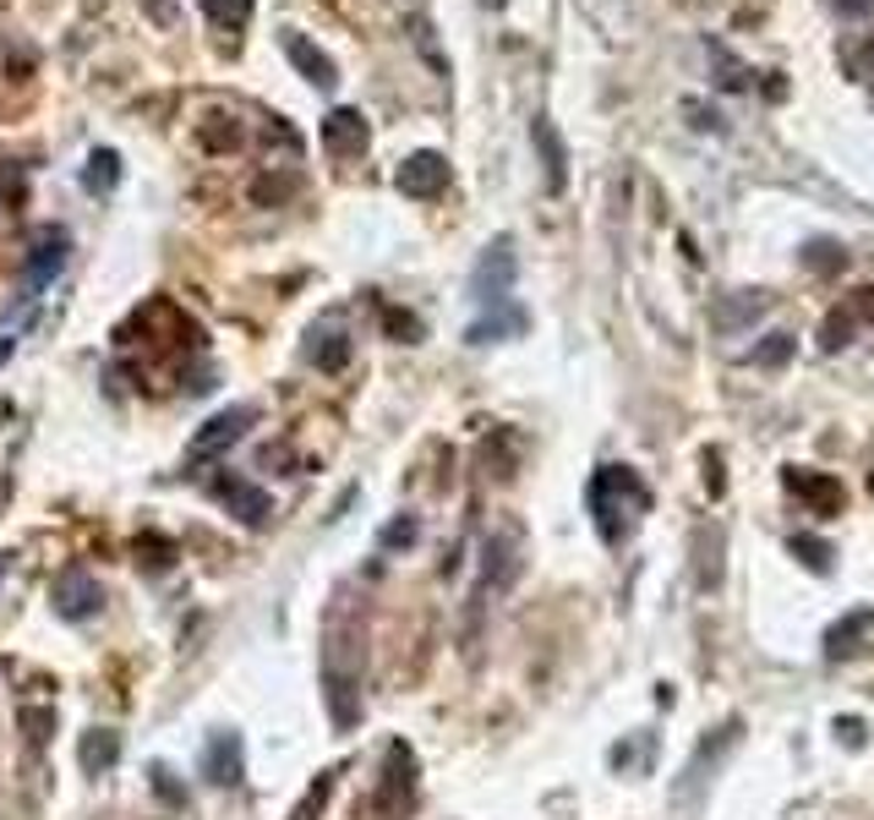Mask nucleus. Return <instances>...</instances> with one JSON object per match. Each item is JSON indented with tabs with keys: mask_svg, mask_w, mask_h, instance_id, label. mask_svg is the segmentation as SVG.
I'll use <instances>...</instances> for the list:
<instances>
[{
	"mask_svg": "<svg viewBox=\"0 0 874 820\" xmlns=\"http://www.w3.org/2000/svg\"><path fill=\"white\" fill-rule=\"evenodd\" d=\"M585 503H590V520H596L601 542L618 547V542L645 520L651 488H645L640 471H629V466H601V471L590 477V488H585Z\"/></svg>",
	"mask_w": 874,
	"mask_h": 820,
	"instance_id": "1",
	"label": "nucleus"
},
{
	"mask_svg": "<svg viewBox=\"0 0 874 820\" xmlns=\"http://www.w3.org/2000/svg\"><path fill=\"white\" fill-rule=\"evenodd\" d=\"M361 662H367L361 635L334 619L328 624V646H323V695H328L334 728H356L361 722Z\"/></svg>",
	"mask_w": 874,
	"mask_h": 820,
	"instance_id": "2",
	"label": "nucleus"
},
{
	"mask_svg": "<svg viewBox=\"0 0 874 820\" xmlns=\"http://www.w3.org/2000/svg\"><path fill=\"white\" fill-rule=\"evenodd\" d=\"M514 274H520L514 241H509V236H492L487 252H481L476 269H470V302L487 307V313H503V307H509V291H514Z\"/></svg>",
	"mask_w": 874,
	"mask_h": 820,
	"instance_id": "3",
	"label": "nucleus"
},
{
	"mask_svg": "<svg viewBox=\"0 0 874 820\" xmlns=\"http://www.w3.org/2000/svg\"><path fill=\"white\" fill-rule=\"evenodd\" d=\"M252 422H258V405H230V411L208 416V422L197 427V438L186 444V460H192V466L219 460L230 444H241V438H247V427H252Z\"/></svg>",
	"mask_w": 874,
	"mask_h": 820,
	"instance_id": "4",
	"label": "nucleus"
},
{
	"mask_svg": "<svg viewBox=\"0 0 874 820\" xmlns=\"http://www.w3.org/2000/svg\"><path fill=\"white\" fill-rule=\"evenodd\" d=\"M411 799H416V755H411V744H389L383 783H378V810L389 820H405Z\"/></svg>",
	"mask_w": 874,
	"mask_h": 820,
	"instance_id": "5",
	"label": "nucleus"
},
{
	"mask_svg": "<svg viewBox=\"0 0 874 820\" xmlns=\"http://www.w3.org/2000/svg\"><path fill=\"white\" fill-rule=\"evenodd\" d=\"M50 602H55V613H61V619L83 624V619H94V613L105 608V591H99V580H94L83 564H72V569H61V575H55Z\"/></svg>",
	"mask_w": 874,
	"mask_h": 820,
	"instance_id": "6",
	"label": "nucleus"
},
{
	"mask_svg": "<svg viewBox=\"0 0 874 820\" xmlns=\"http://www.w3.org/2000/svg\"><path fill=\"white\" fill-rule=\"evenodd\" d=\"M367 143H372V127H367V116H361V110L339 105V110H328V116H323V149H328L334 160H361V154H367Z\"/></svg>",
	"mask_w": 874,
	"mask_h": 820,
	"instance_id": "7",
	"label": "nucleus"
},
{
	"mask_svg": "<svg viewBox=\"0 0 874 820\" xmlns=\"http://www.w3.org/2000/svg\"><path fill=\"white\" fill-rule=\"evenodd\" d=\"M214 498L241 520V525H269V514H274V498L258 488V482H247V477H214Z\"/></svg>",
	"mask_w": 874,
	"mask_h": 820,
	"instance_id": "8",
	"label": "nucleus"
},
{
	"mask_svg": "<svg viewBox=\"0 0 874 820\" xmlns=\"http://www.w3.org/2000/svg\"><path fill=\"white\" fill-rule=\"evenodd\" d=\"M394 186L405 192V197H443L448 192V160L433 154V149H422V154H411V160L400 164V175H394Z\"/></svg>",
	"mask_w": 874,
	"mask_h": 820,
	"instance_id": "9",
	"label": "nucleus"
},
{
	"mask_svg": "<svg viewBox=\"0 0 874 820\" xmlns=\"http://www.w3.org/2000/svg\"><path fill=\"white\" fill-rule=\"evenodd\" d=\"M285 55H291V66L312 83V88H334V83H339V66H334L306 33H295V28L285 33Z\"/></svg>",
	"mask_w": 874,
	"mask_h": 820,
	"instance_id": "10",
	"label": "nucleus"
},
{
	"mask_svg": "<svg viewBox=\"0 0 874 820\" xmlns=\"http://www.w3.org/2000/svg\"><path fill=\"white\" fill-rule=\"evenodd\" d=\"M66 230H44L39 241H33V252H28V291H44L61 269H66Z\"/></svg>",
	"mask_w": 874,
	"mask_h": 820,
	"instance_id": "11",
	"label": "nucleus"
},
{
	"mask_svg": "<svg viewBox=\"0 0 874 820\" xmlns=\"http://www.w3.org/2000/svg\"><path fill=\"white\" fill-rule=\"evenodd\" d=\"M481 580H487V591H503V586L520 580V536H514V531H498V536L487 542Z\"/></svg>",
	"mask_w": 874,
	"mask_h": 820,
	"instance_id": "12",
	"label": "nucleus"
},
{
	"mask_svg": "<svg viewBox=\"0 0 874 820\" xmlns=\"http://www.w3.org/2000/svg\"><path fill=\"white\" fill-rule=\"evenodd\" d=\"M787 488L798 492L820 520H831V514H842V503H848V492H842V482H831V477H809V471H787Z\"/></svg>",
	"mask_w": 874,
	"mask_h": 820,
	"instance_id": "13",
	"label": "nucleus"
},
{
	"mask_svg": "<svg viewBox=\"0 0 874 820\" xmlns=\"http://www.w3.org/2000/svg\"><path fill=\"white\" fill-rule=\"evenodd\" d=\"M306 361L317 367V372H339L345 361H350V334L339 324H323L312 328V345H306Z\"/></svg>",
	"mask_w": 874,
	"mask_h": 820,
	"instance_id": "14",
	"label": "nucleus"
},
{
	"mask_svg": "<svg viewBox=\"0 0 874 820\" xmlns=\"http://www.w3.org/2000/svg\"><path fill=\"white\" fill-rule=\"evenodd\" d=\"M870 624H874L870 608H853V613H842V619H837V624L826 630V656H831V662L853 656V652H859V641L870 635Z\"/></svg>",
	"mask_w": 874,
	"mask_h": 820,
	"instance_id": "15",
	"label": "nucleus"
},
{
	"mask_svg": "<svg viewBox=\"0 0 874 820\" xmlns=\"http://www.w3.org/2000/svg\"><path fill=\"white\" fill-rule=\"evenodd\" d=\"M536 149H542V164H547V192H564L569 186V149H564L553 121H536Z\"/></svg>",
	"mask_w": 874,
	"mask_h": 820,
	"instance_id": "16",
	"label": "nucleus"
},
{
	"mask_svg": "<svg viewBox=\"0 0 874 820\" xmlns=\"http://www.w3.org/2000/svg\"><path fill=\"white\" fill-rule=\"evenodd\" d=\"M77 761H83V772H88V777L110 772V766L121 761V733H110V728H94V733H83V750H77Z\"/></svg>",
	"mask_w": 874,
	"mask_h": 820,
	"instance_id": "17",
	"label": "nucleus"
},
{
	"mask_svg": "<svg viewBox=\"0 0 874 820\" xmlns=\"http://www.w3.org/2000/svg\"><path fill=\"white\" fill-rule=\"evenodd\" d=\"M208 777H214V783H241V744H236L230 733H219V739L208 744Z\"/></svg>",
	"mask_w": 874,
	"mask_h": 820,
	"instance_id": "18",
	"label": "nucleus"
},
{
	"mask_svg": "<svg viewBox=\"0 0 874 820\" xmlns=\"http://www.w3.org/2000/svg\"><path fill=\"white\" fill-rule=\"evenodd\" d=\"M116 181H121V154L116 149H94L88 170H83V186L88 192H116Z\"/></svg>",
	"mask_w": 874,
	"mask_h": 820,
	"instance_id": "19",
	"label": "nucleus"
},
{
	"mask_svg": "<svg viewBox=\"0 0 874 820\" xmlns=\"http://www.w3.org/2000/svg\"><path fill=\"white\" fill-rule=\"evenodd\" d=\"M717 525H700V536H695V553H700V564H695V580H700V591H717Z\"/></svg>",
	"mask_w": 874,
	"mask_h": 820,
	"instance_id": "20",
	"label": "nucleus"
},
{
	"mask_svg": "<svg viewBox=\"0 0 874 820\" xmlns=\"http://www.w3.org/2000/svg\"><path fill=\"white\" fill-rule=\"evenodd\" d=\"M509 328L520 334V328H525V313H492V318H481V324L470 328L465 339H470V345H492V339H498V334H509Z\"/></svg>",
	"mask_w": 874,
	"mask_h": 820,
	"instance_id": "21",
	"label": "nucleus"
},
{
	"mask_svg": "<svg viewBox=\"0 0 874 820\" xmlns=\"http://www.w3.org/2000/svg\"><path fill=\"white\" fill-rule=\"evenodd\" d=\"M416 536H422V520H416V514H400V520H389V525H383L378 547H383V553H400V547H411Z\"/></svg>",
	"mask_w": 874,
	"mask_h": 820,
	"instance_id": "22",
	"label": "nucleus"
},
{
	"mask_svg": "<svg viewBox=\"0 0 874 820\" xmlns=\"http://www.w3.org/2000/svg\"><path fill=\"white\" fill-rule=\"evenodd\" d=\"M203 11H208L219 28H247V22H252V0H203Z\"/></svg>",
	"mask_w": 874,
	"mask_h": 820,
	"instance_id": "23",
	"label": "nucleus"
},
{
	"mask_svg": "<svg viewBox=\"0 0 874 820\" xmlns=\"http://www.w3.org/2000/svg\"><path fill=\"white\" fill-rule=\"evenodd\" d=\"M853 328H859V318H853V307L842 302V307H837V313L826 318V328H820V345H826V350H842Z\"/></svg>",
	"mask_w": 874,
	"mask_h": 820,
	"instance_id": "24",
	"label": "nucleus"
},
{
	"mask_svg": "<svg viewBox=\"0 0 874 820\" xmlns=\"http://www.w3.org/2000/svg\"><path fill=\"white\" fill-rule=\"evenodd\" d=\"M328 794H334V772H323V777L306 788V799L291 810V820H317L323 816V805H328Z\"/></svg>",
	"mask_w": 874,
	"mask_h": 820,
	"instance_id": "25",
	"label": "nucleus"
},
{
	"mask_svg": "<svg viewBox=\"0 0 874 820\" xmlns=\"http://www.w3.org/2000/svg\"><path fill=\"white\" fill-rule=\"evenodd\" d=\"M749 361H754V367H782V361H793V334H771V345H754Z\"/></svg>",
	"mask_w": 874,
	"mask_h": 820,
	"instance_id": "26",
	"label": "nucleus"
},
{
	"mask_svg": "<svg viewBox=\"0 0 874 820\" xmlns=\"http://www.w3.org/2000/svg\"><path fill=\"white\" fill-rule=\"evenodd\" d=\"M793 553H798L815 575H831V547H826V542H815V536H793Z\"/></svg>",
	"mask_w": 874,
	"mask_h": 820,
	"instance_id": "27",
	"label": "nucleus"
},
{
	"mask_svg": "<svg viewBox=\"0 0 874 820\" xmlns=\"http://www.w3.org/2000/svg\"><path fill=\"white\" fill-rule=\"evenodd\" d=\"M170 558H175V547L164 536H143L138 542V564H148V569H170Z\"/></svg>",
	"mask_w": 874,
	"mask_h": 820,
	"instance_id": "28",
	"label": "nucleus"
},
{
	"mask_svg": "<svg viewBox=\"0 0 874 820\" xmlns=\"http://www.w3.org/2000/svg\"><path fill=\"white\" fill-rule=\"evenodd\" d=\"M50 722H55L50 711H22V728H28V739H33V744H44V728H50Z\"/></svg>",
	"mask_w": 874,
	"mask_h": 820,
	"instance_id": "29",
	"label": "nucleus"
},
{
	"mask_svg": "<svg viewBox=\"0 0 874 820\" xmlns=\"http://www.w3.org/2000/svg\"><path fill=\"white\" fill-rule=\"evenodd\" d=\"M389 328H394L405 345H411V339H422V324H416V318H405V313H389Z\"/></svg>",
	"mask_w": 874,
	"mask_h": 820,
	"instance_id": "30",
	"label": "nucleus"
},
{
	"mask_svg": "<svg viewBox=\"0 0 874 820\" xmlns=\"http://www.w3.org/2000/svg\"><path fill=\"white\" fill-rule=\"evenodd\" d=\"M831 11H837V17H870L874 0H831Z\"/></svg>",
	"mask_w": 874,
	"mask_h": 820,
	"instance_id": "31",
	"label": "nucleus"
},
{
	"mask_svg": "<svg viewBox=\"0 0 874 820\" xmlns=\"http://www.w3.org/2000/svg\"><path fill=\"white\" fill-rule=\"evenodd\" d=\"M848 307H853V318H870V324H874V291H859Z\"/></svg>",
	"mask_w": 874,
	"mask_h": 820,
	"instance_id": "32",
	"label": "nucleus"
},
{
	"mask_svg": "<svg viewBox=\"0 0 874 820\" xmlns=\"http://www.w3.org/2000/svg\"><path fill=\"white\" fill-rule=\"evenodd\" d=\"M842 744H864V722H842Z\"/></svg>",
	"mask_w": 874,
	"mask_h": 820,
	"instance_id": "33",
	"label": "nucleus"
},
{
	"mask_svg": "<svg viewBox=\"0 0 874 820\" xmlns=\"http://www.w3.org/2000/svg\"><path fill=\"white\" fill-rule=\"evenodd\" d=\"M148 6H153V17H159V22H175V6H170V0H148Z\"/></svg>",
	"mask_w": 874,
	"mask_h": 820,
	"instance_id": "34",
	"label": "nucleus"
},
{
	"mask_svg": "<svg viewBox=\"0 0 874 820\" xmlns=\"http://www.w3.org/2000/svg\"><path fill=\"white\" fill-rule=\"evenodd\" d=\"M859 72H874V33H870V44L859 50Z\"/></svg>",
	"mask_w": 874,
	"mask_h": 820,
	"instance_id": "35",
	"label": "nucleus"
},
{
	"mask_svg": "<svg viewBox=\"0 0 874 820\" xmlns=\"http://www.w3.org/2000/svg\"><path fill=\"white\" fill-rule=\"evenodd\" d=\"M11 350H17V339H0V361H6V356H11Z\"/></svg>",
	"mask_w": 874,
	"mask_h": 820,
	"instance_id": "36",
	"label": "nucleus"
},
{
	"mask_svg": "<svg viewBox=\"0 0 874 820\" xmlns=\"http://www.w3.org/2000/svg\"><path fill=\"white\" fill-rule=\"evenodd\" d=\"M0 503H6V482H0Z\"/></svg>",
	"mask_w": 874,
	"mask_h": 820,
	"instance_id": "37",
	"label": "nucleus"
}]
</instances>
